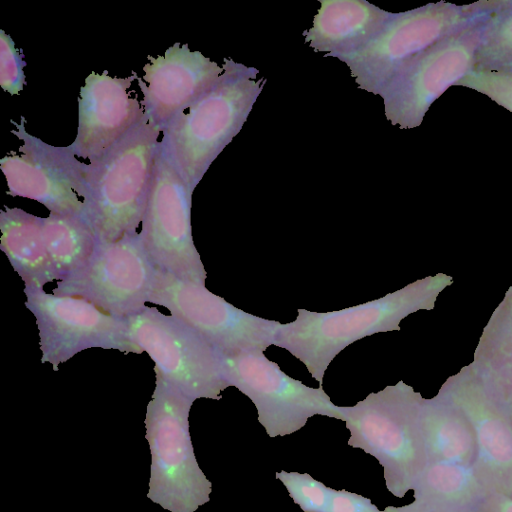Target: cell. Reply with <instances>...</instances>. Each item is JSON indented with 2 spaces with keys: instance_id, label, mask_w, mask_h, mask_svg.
<instances>
[{
  "instance_id": "cell-1",
  "label": "cell",
  "mask_w": 512,
  "mask_h": 512,
  "mask_svg": "<svg viewBox=\"0 0 512 512\" xmlns=\"http://www.w3.org/2000/svg\"><path fill=\"white\" fill-rule=\"evenodd\" d=\"M452 283V276L437 273L341 310L299 308L294 321L281 325L274 345L300 360L322 386L328 366L347 346L376 333L400 331L404 318L419 310H432L439 294Z\"/></svg>"
},
{
  "instance_id": "cell-2",
  "label": "cell",
  "mask_w": 512,
  "mask_h": 512,
  "mask_svg": "<svg viewBox=\"0 0 512 512\" xmlns=\"http://www.w3.org/2000/svg\"><path fill=\"white\" fill-rule=\"evenodd\" d=\"M215 85L178 113L162 130L159 145L194 191L211 163L239 133L266 80L259 70L224 59Z\"/></svg>"
},
{
  "instance_id": "cell-3",
  "label": "cell",
  "mask_w": 512,
  "mask_h": 512,
  "mask_svg": "<svg viewBox=\"0 0 512 512\" xmlns=\"http://www.w3.org/2000/svg\"><path fill=\"white\" fill-rule=\"evenodd\" d=\"M161 129L144 116L87 166L83 218L97 240L136 233L150 191Z\"/></svg>"
},
{
  "instance_id": "cell-4",
  "label": "cell",
  "mask_w": 512,
  "mask_h": 512,
  "mask_svg": "<svg viewBox=\"0 0 512 512\" xmlns=\"http://www.w3.org/2000/svg\"><path fill=\"white\" fill-rule=\"evenodd\" d=\"M423 397L404 381L342 406L350 431L348 445L373 456L383 467L385 485L395 497L412 490L428 465L421 424Z\"/></svg>"
},
{
  "instance_id": "cell-5",
  "label": "cell",
  "mask_w": 512,
  "mask_h": 512,
  "mask_svg": "<svg viewBox=\"0 0 512 512\" xmlns=\"http://www.w3.org/2000/svg\"><path fill=\"white\" fill-rule=\"evenodd\" d=\"M194 399L156 377L145 428L151 453L147 497L170 512H195L209 502L212 484L198 465L189 433Z\"/></svg>"
},
{
  "instance_id": "cell-6",
  "label": "cell",
  "mask_w": 512,
  "mask_h": 512,
  "mask_svg": "<svg viewBox=\"0 0 512 512\" xmlns=\"http://www.w3.org/2000/svg\"><path fill=\"white\" fill-rule=\"evenodd\" d=\"M504 0L456 5L446 1L394 13L381 32L359 50L339 57L360 89L379 95L418 53L471 24L485 20Z\"/></svg>"
},
{
  "instance_id": "cell-7",
  "label": "cell",
  "mask_w": 512,
  "mask_h": 512,
  "mask_svg": "<svg viewBox=\"0 0 512 512\" xmlns=\"http://www.w3.org/2000/svg\"><path fill=\"white\" fill-rule=\"evenodd\" d=\"M130 337L153 360L156 377L196 400H219L229 387L222 355L196 330L146 306L126 318Z\"/></svg>"
},
{
  "instance_id": "cell-8",
  "label": "cell",
  "mask_w": 512,
  "mask_h": 512,
  "mask_svg": "<svg viewBox=\"0 0 512 512\" xmlns=\"http://www.w3.org/2000/svg\"><path fill=\"white\" fill-rule=\"evenodd\" d=\"M149 303L163 306L201 334L222 356L264 352L281 323L245 312L212 293L205 283L157 271Z\"/></svg>"
},
{
  "instance_id": "cell-9",
  "label": "cell",
  "mask_w": 512,
  "mask_h": 512,
  "mask_svg": "<svg viewBox=\"0 0 512 512\" xmlns=\"http://www.w3.org/2000/svg\"><path fill=\"white\" fill-rule=\"evenodd\" d=\"M485 20L444 38L402 66L379 93L392 125L420 126L430 106L474 70Z\"/></svg>"
},
{
  "instance_id": "cell-10",
  "label": "cell",
  "mask_w": 512,
  "mask_h": 512,
  "mask_svg": "<svg viewBox=\"0 0 512 512\" xmlns=\"http://www.w3.org/2000/svg\"><path fill=\"white\" fill-rule=\"evenodd\" d=\"M157 271L139 232L113 242L97 240L87 264L58 281L53 294L83 298L113 317L126 319L146 307Z\"/></svg>"
},
{
  "instance_id": "cell-11",
  "label": "cell",
  "mask_w": 512,
  "mask_h": 512,
  "mask_svg": "<svg viewBox=\"0 0 512 512\" xmlns=\"http://www.w3.org/2000/svg\"><path fill=\"white\" fill-rule=\"evenodd\" d=\"M222 359L229 386L252 401L269 437L295 433L316 415L344 421L342 406L335 405L322 386L309 387L290 377L264 352Z\"/></svg>"
},
{
  "instance_id": "cell-12",
  "label": "cell",
  "mask_w": 512,
  "mask_h": 512,
  "mask_svg": "<svg viewBox=\"0 0 512 512\" xmlns=\"http://www.w3.org/2000/svg\"><path fill=\"white\" fill-rule=\"evenodd\" d=\"M192 193L164 155L159 143L140 236L158 270L205 283L207 273L191 226Z\"/></svg>"
},
{
  "instance_id": "cell-13",
  "label": "cell",
  "mask_w": 512,
  "mask_h": 512,
  "mask_svg": "<svg viewBox=\"0 0 512 512\" xmlns=\"http://www.w3.org/2000/svg\"><path fill=\"white\" fill-rule=\"evenodd\" d=\"M24 294L39 331L41 363H50L54 371L89 348L143 352L131 339L126 319L113 317L83 298L57 296L39 287H24Z\"/></svg>"
},
{
  "instance_id": "cell-14",
  "label": "cell",
  "mask_w": 512,
  "mask_h": 512,
  "mask_svg": "<svg viewBox=\"0 0 512 512\" xmlns=\"http://www.w3.org/2000/svg\"><path fill=\"white\" fill-rule=\"evenodd\" d=\"M11 133L23 144L20 154L11 151L0 159V168L6 178L10 196L35 200L51 213L83 217V198L87 193V166L80 162L70 145L56 147L29 134L25 118Z\"/></svg>"
},
{
  "instance_id": "cell-15",
  "label": "cell",
  "mask_w": 512,
  "mask_h": 512,
  "mask_svg": "<svg viewBox=\"0 0 512 512\" xmlns=\"http://www.w3.org/2000/svg\"><path fill=\"white\" fill-rule=\"evenodd\" d=\"M439 393L456 404L475 431V473L491 492L512 497V422L468 364L448 377Z\"/></svg>"
},
{
  "instance_id": "cell-16",
  "label": "cell",
  "mask_w": 512,
  "mask_h": 512,
  "mask_svg": "<svg viewBox=\"0 0 512 512\" xmlns=\"http://www.w3.org/2000/svg\"><path fill=\"white\" fill-rule=\"evenodd\" d=\"M147 58L143 79L137 76L136 80L143 94L144 113L161 130L211 89L223 73L216 62L179 42L163 56Z\"/></svg>"
},
{
  "instance_id": "cell-17",
  "label": "cell",
  "mask_w": 512,
  "mask_h": 512,
  "mask_svg": "<svg viewBox=\"0 0 512 512\" xmlns=\"http://www.w3.org/2000/svg\"><path fill=\"white\" fill-rule=\"evenodd\" d=\"M137 74L111 77L92 71L80 88L77 135L70 144L76 156L93 160L101 156L143 116L144 109L128 89Z\"/></svg>"
},
{
  "instance_id": "cell-18",
  "label": "cell",
  "mask_w": 512,
  "mask_h": 512,
  "mask_svg": "<svg viewBox=\"0 0 512 512\" xmlns=\"http://www.w3.org/2000/svg\"><path fill=\"white\" fill-rule=\"evenodd\" d=\"M313 26L304 31L305 43L325 57L339 58L359 50L376 37L393 17L364 0H319Z\"/></svg>"
},
{
  "instance_id": "cell-19",
  "label": "cell",
  "mask_w": 512,
  "mask_h": 512,
  "mask_svg": "<svg viewBox=\"0 0 512 512\" xmlns=\"http://www.w3.org/2000/svg\"><path fill=\"white\" fill-rule=\"evenodd\" d=\"M414 500L400 512H479L491 493L473 466L429 463L413 489Z\"/></svg>"
},
{
  "instance_id": "cell-20",
  "label": "cell",
  "mask_w": 512,
  "mask_h": 512,
  "mask_svg": "<svg viewBox=\"0 0 512 512\" xmlns=\"http://www.w3.org/2000/svg\"><path fill=\"white\" fill-rule=\"evenodd\" d=\"M421 424L429 463L474 465L478 453L475 431L451 400L439 392L423 398Z\"/></svg>"
},
{
  "instance_id": "cell-21",
  "label": "cell",
  "mask_w": 512,
  "mask_h": 512,
  "mask_svg": "<svg viewBox=\"0 0 512 512\" xmlns=\"http://www.w3.org/2000/svg\"><path fill=\"white\" fill-rule=\"evenodd\" d=\"M0 232V248L25 287L43 288L59 281L45 248L42 217L4 206L0 211Z\"/></svg>"
},
{
  "instance_id": "cell-22",
  "label": "cell",
  "mask_w": 512,
  "mask_h": 512,
  "mask_svg": "<svg viewBox=\"0 0 512 512\" xmlns=\"http://www.w3.org/2000/svg\"><path fill=\"white\" fill-rule=\"evenodd\" d=\"M469 365L500 404L512 402V286L484 327Z\"/></svg>"
},
{
  "instance_id": "cell-23",
  "label": "cell",
  "mask_w": 512,
  "mask_h": 512,
  "mask_svg": "<svg viewBox=\"0 0 512 512\" xmlns=\"http://www.w3.org/2000/svg\"><path fill=\"white\" fill-rule=\"evenodd\" d=\"M45 248L59 281L82 269L92 256L96 235L78 215L49 213L42 217Z\"/></svg>"
},
{
  "instance_id": "cell-24",
  "label": "cell",
  "mask_w": 512,
  "mask_h": 512,
  "mask_svg": "<svg viewBox=\"0 0 512 512\" xmlns=\"http://www.w3.org/2000/svg\"><path fill=\"white\" fill-rule=\"evenodd\" d=\"M474 71L512 73V0L483 22Z\"/></svg>"
},
{
  "instance_id": "cell-25",
  "label": "cell",
  "mask_w": 512,
  "mask_h": 512,
  "mask_svg": "<svg viewBox=\"0 0 512 512\" xmlns=\"http://www.w3.org/2000/svg\"><path fill=\"white\" fill-rule=\"evenodd\" d=\"M275 476L285 486L294 503L304 512H327L332 488L308 473L282 470Z\"/></svg>"
},
{
  "instance_id": "cell-26",
  "label": "cell",
  "mask_w": 512,
  "mask_h": 512,
  "mask_svg": "<svg viewBox=\"0 0 512 512\" xmlns=\"http://www.w3.org/2000/svg\"><path fill=\"white\" fill-rule=\"evenodd\" d=\"M22 50L4 30H0V86L10 95H18L26 85Z\"/></svg>"
},
{
  "instance_id": "cell-27",
  "label": "cell",
  "mask_w": 512,
  "mask_h": 512,
  "mask_svg": "<svg viewBox=\"0 0 512 512\" xmlns=\"http://www.w3.org/2000/svg\"><path fill=\"white\" fill-rule=\"evenodd\" d=\"M457 86H463L488 96L512 113V73L472 71Z\"/></svg>"
},
{
  "instance_id": "cell-28",
  "label": "cell",
  "mask_w": 512,
  "mask_h": 512,
  "mask_svg": "<svg viewBox=\"0 0 512 512\" xmlns=\"http://www.w3.org/2000/svg\"><path fill=\"white\" fill-rule=\"evenodd\" d=\"M327 512H387L380 510L370 498L349 492L345 489L332 488Z\"/></svg>"
},
{
  "instance_id": "cell-29",
  "label": "cell",
  "mask_w": 512,
  "mask_h": 512,
  "mask_svg": "<svg viewBox=\"0 0 512 512\" xmlns=\"http://www.w3.org/2000/svg\"><path fill=\"white\" fill-rule=\"evenodd\" d=\"M479 512H512V497L491 492L480 506Z\"/></svg>"
},
{
  "instance_id": "cell-30",
  "label": "cell",
  "mask_w": 512,
  "mask_h": 512,
  "mask_svg": "<svg viewBox=\"0 0 512 512\" xmlns=\"http://www.w3.org/2000/svg\"><path fill=\"white\" fill-rule=\"evenodd\" d=\"M502 405V404H501ZM506 410L511 422H512V402L502 405Z\"/></svg>"
},
{
  "instance_id": "cell-31",
  "label": "cell",
  "mask_w": 512,
  "mask_h": 512,
  "mask_svg": "<svg viewBox=\"0 0 512 512\" xmlns=\"http://www.w3.org/2000/svg\"><path fill=\"white\" fill-rule=\"evenodd\" d=\"M385 510L387 512H400V511H398L397 507H394V506H388L385 508Z\"/></svg>"
}]
</instances>
